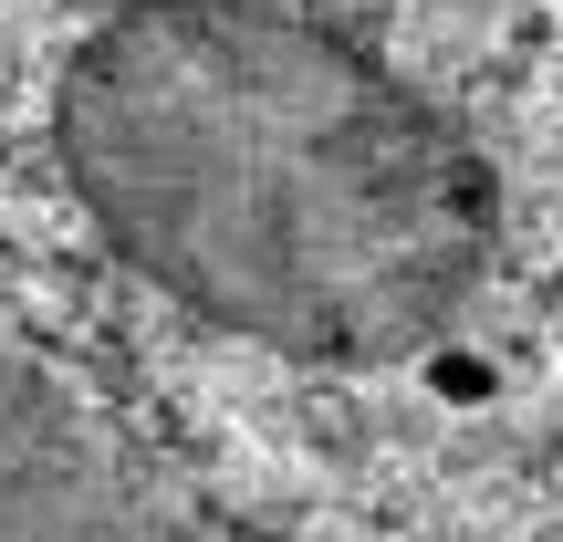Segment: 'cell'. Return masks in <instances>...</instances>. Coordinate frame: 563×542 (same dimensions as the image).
Masks as SVG:
<instances>
[{"label": "cell", "mask_w": 563, "mask_h": 542, "mask_svg": "<svg viewBox=\"0 0 563 542\" xmlns=\"http://www.w3.org/2000/svg\"><path fill=\"white\" fill-rule=\"evenodd\" d=\"M53 146L167 302L302 365H418L501 251V178L428 84L282 0H136Z\"/></svg>", "instance_id": "6da1fadb"}, {"label": "cell", "mask_w": 563, "mask_h": 542, "mask_svg": "<svg viewBox=\"0 0 563 542\" xmlns=\"http://www.w3.org/2000/svg\"><path fill=\"white\" fill-rule=\"evenodd\" d=\"M0 542H209L42 376L0 365Z\"/></svg>", "instance_id": "7a4b0ae2"}, {"label": "cell", "mask_w": 563, "mask_h": 542, "mask_svg": "<svg viewBox=\"0 0 563 542\" xmlns=\"http://www.w3.org/2000/svg\"><path fill=\"white\" fill-rule=\"evenodd\" d=\"M418 386H428V397H439V407H490V397H501V365H490L481 344L439 334V344H428V355H418Z\"/></svg>", "instance_id": "3957f363"}]
</instances>
